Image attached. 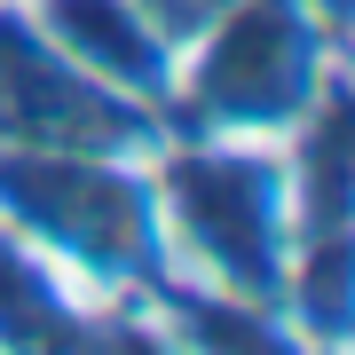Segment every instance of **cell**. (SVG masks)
Segmentation results:
<instances>
[{
	"label": "cell",
	"instance_id": "6da1fadb",
	"mask_svg": "<svg viewBox=\"0 0 355 355\" xmlns=\"http://www.w3.org/2000/svg\"><path fill=\"white\" fill-rule=\"evenodd\" d=\"M331 40L292 0H245L174 55V95L214 135H284L340 87Z\"/></svg>",
	"mask_w": 355,
	"mask_h": 355
},
{
	"label": "cell",
	"instance_id": "7a4b0ae2",
	"mask_svg": "<svg viewBox=\"0 0 355 355\" xmlns=\"http://www.w3.org/2000/svg\"><path fill=\"white\" fill-rule=\"evenodd\" d=\"M158 142V111L79 71L24 8H0V150L135 158Z\"/></svg>",
	"mask_w": 355,
	"mask_h": 355
},
{
	"label": "cell",
	"instance_id": "3957f363",
	"mask_svg": "<svg viewBox=\"0 0 355 355\" xmlns=\"http://www.w3.org/2000/svg\"><path fill=\"white\" fill-rule=\"evenodd\" d=\"M135 8H142V24H150V32L166 40V48L182 55L198 32H214L229 8H245V0H135Z\"/></svg>",
	"mask_w": 355,
	"mask_h": 355
}]
</instances>
